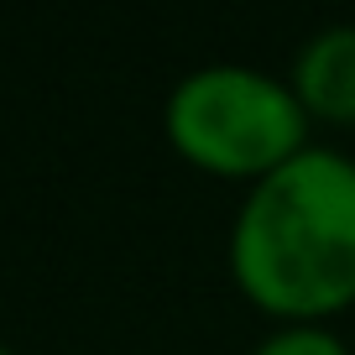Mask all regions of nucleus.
<instances>
[{
    "label": "nucleus",
    "instance_id": "3",
    "mask_svg": "<svg viewBox=\"0 0 355 355\" xmlns=\"http://www.w3.org/2000/svg\"><path fill=\"white\" fill-rule=\"evenodd\" d=\"M288 84L309 121L319 115L329 125H355V21H329L303 37Z\"/></svg>",
    "mask_w": 355,
    "mask_h": 355
},
{
    "label": "nucleus",
    "instance_id": "5",
    "mask_svg": "<svg viewBox=\"0 0 355 355\" xmlns=\"http://www.w3.org/2000/svg\"><path fill=\"white\" fill-rule=\"evenodd\" d=\"M0 355H16V350H11V345H0Z\"/></svg>",
    "mask_w": 355,
    "mask_h": 355
},
{
    "label": "nucleus",
    "instance_id": "2",
    "mask_svg": "<svg viewBox=\"0 0 355 355\" xmlns=\"http://www.w3.org/2000/svg\"><path fill=\"white\" fill-rule=\"evenodd\" d=\"M162 131L204 173L256 183L309 146V110L256 63H199L167 89Z\"/></svg>",
    "mask_w": 355,
    "mask_h": 355
},
{
    "label": "nucleus",
    "instance_id": "4",
    "mask_svg": "<svg viewBox=\"0 0 355 355\" xmlns=\"http://www.w3.org/2000/svg\"><path fill=\"white\" fill-rule=\"evenodd\" d=\"M251 355H355L329 324H277L256 340Z\"/></svg>",
    "mask_w": 355,
    "mask_h": 355
},
{
    "label": "nucleus",
    "instance_id": "1",
    "mask_svg": "<svg viewBox=\"0 0 355 355\" xmlns=\"http://www.w3.org/2000/svg\"><path fill=\"white\" fill-rule=\"evenodd\" d=\"M230 277L282 324H324L355 303V157L309 141L256 178L230 220Z\"/></svg>",
    "mask_w": 355,
    "mask_h": 355
}]
</instances>
